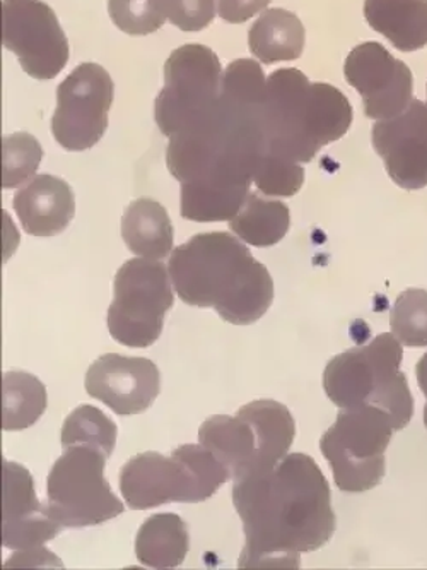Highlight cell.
I'll list each match as a JSON object with an SVG mask.
<instances>
[{
  "instance_id": "obj_1",
  "label": "cell",
  "mask_w": 427,
  "mask_h": 570,
  "mask_svg": "<svg viewBox=\"0 0 427 570\" xmlns=\"http://www.w3.org/2000/svg\"><path fill=\"white\" fill-rule=\"evenodd\" d=\"M232 504L244 521L240 569H299L301 553L317 552L336 533L330 485L302 452L236 480Z\"/></svg>"
},
{
  "instance_id": "obj_2",
  "label": "cell",
  "mask_w": 427,
  "mask_h": 570,
  "mask_svg": "<svg viewBox=\"0 0 427 570\" xmlns=\"http://www.w3.org/2000/svg\"><path fill=\"white\" fill-rule=\"evenodd\" d=\"M171 283L190 307L214 308L235 326H250L274 302L269 269L241 238L226 232L199 234L171 254Z\"/></svg>"
},
{
  "instance_id": "obj_3",
  "label": "cell",
  "mask_w": 427,
  "mask_h": 570,
  "mask_svg": "<svg viewBox=\"0 0 427 570\" xmlns=\"http://www.w3.org/2000/svg\"><path fill=\"white\" fill-rule=\"evenodd\" d=\"M352 124V105L336 86L311 82L298 69L267 79L264 132L272 155L310 164L321 148L339 141Z\"/></svg>"
},
{
  "instance_id": "obj_4",
  "label": "cell",
  "mask_w": 427,
  "mask_h": 570,
  "mask_svg": "<svg viewBox=\"0 0 427 570\" xmlns=\"http://www.w3.org/2000/svg\"><path fill=\"white\" fill-rule=\"evenodd\" d=\"M404 350L394 333L378 334L368 345L356 346L327 363L324 390L340 410L375 406L390 415L395 430L414 416V397L401 372Z\"/></svg>"
},
{
  "instance_id": "obj_5",
  "label": "cell",
  "mask_w": 427,
  "mask_h": 570,
  "mask_svg": "<svg viewBox=\"0 0 427 570\" xmlns=\"http://www.w3.org/2000/svg\"><path fill=\"white\" fill-rule=\"evenodd\" d=\"M118 480L127 505L132 511H146L170 502H206L231 480V473L202 444H185L170 458L159 452L133 455Z\"/></svg>"
},
{
  "instance_id": "obj_6",
  "label": "cell",
  "mask_w": 427,
  "mask_h": 570,
  "mask_svg": "<svg viewBox=\"0 0 427 570\" xmlns=\"http://www.w3.org/2000/svg\"><path fill=\"white\" fill-rule=\"evenodd\" d=\"M395 430L390 415L375 406L350 407L321 435L320 449L337 489L365 493L384 482L387 452Z\"/></svg>"
},
{
  "instance_id": "obj_7",
  "label": "cell",
  "mask_w": 427,
  "mask_h": 570,
  "mask_svg": "<svg viewBox=\"0 0 427 570\" xmlns=\"http://www.w3.org/2000/svg\"><path fill=\"white\" fill-rule=\"evenodd\" d=\"M107 454L91 445H72L47 478L52 518L63 528L98 527L123 514L126 505L105 478Z\"/></svg>"
},
{
  "instance_id": "obj_8",
  "label": "cell",
  "mask_w": 427,
  "mask_h": 570,
  "mask_svg": "<svg viewBox=\"0 0 427 570\" xmlns=\"http://www.w3.org/2000/svg\"><path fill=\"white\" fill-rule=\"evenodd\" d=\"M108 331L120 345L149 348L161 336L165 317L175 304L170 269L159 261H127L113 282Z\"/></svg>"
},
{
  "instance_id": "obj_9",
  "label": "cell",
  "mask_w": 427,
  "mask_h": 570,
  "mask_svg": "<svg viewBox=\"0 0 427 570\" xmlns=\"http://www.w3.org/2000/svg\"><path fill=\"white\" fill-rule=\"evenodd\" d=\"M222 67L206 45H183L165 63V88L155 101V116L168 138L199 126L212 116L221 97Z\"/></svg>"
},
{
  "instance_id": "obj_10",
  "label": "cell",
  "mask_w": 427,
  "mask_h": 570,
  "mask_svg": "<svg viewBox=\"0 0 427 570\" xmlns=\"http://www.w3.org/2000/svg\"><path fill=\"white\" fill-rule=\"evenodd\" d=\"M115 85L100 63H79L57 88L52 117L56 141L67 151H86L97 146L108 129Z\"/></svg>"
},
{
  "instance_id": "obj_11",
  "label": "cell",
  "mask_w": 427,
  "mask_h": 570,
  "mask_svg": "<svg viewBox=\"0 0 427 570\" xmlns=\"http://www.w3.org/2000/svg\"><path fill=\"white\" fill-rule=\"evenodd\" d=\"M2 43L38 81L57 78L69 62L66 33L41 0H2Z\"/></svg>"
},
{
  "instance_id": "obj_12",
  "label": "cell",
  "mask_w": 427,
  "mask_h": 570,
  "mask_svg": "<svg viewBox=\"0 0 427 570\" xmlns=\"http://www.w3.org/2000/svg\"><path fill=\"white\" fill-rule=\"evenodd\" d=\"M344 75L361 95L365 116L376 122L400 116L413 104V71L381 43L366 41L354 47L344 63Z\"/></svg>"
},
{
  "instance_id": "obj_13",
  "label": "cell",
  "mask_w": 427,
  "mask_h": 570,
  "mask_svg": "<svg viewBox=\"0 0 427 570\" xmlns=\"http://www.w3.org/2000/svg\"><path fill=\"white\" fill-rule=\"evenodd\" d=\"M89 396L107 404L117 415L148 412L161 393V372L151 360L107 353L86 372Z\"/></svg>"
},
{
  "instance_id": "obj_14",
  "label": "cell",
  "mask_w": 427,
  "mask_h": 570,
  "mask_svg": "<svg viewBox=\"0 0 427 570\" xmlns=\"http://www.w3.org/2000/svg\"><path fill=\"white\" fill-rule=\"evenodd\" d=\"M371 141L398 187H427V104L413 100L400 116L378 120L373 126Z\"/></svg>"
},
{
  "instance_id": "obj_15",
  "label": "cell",
  "mask_w": 427,
  "mask_h": 570,
  "mask_svg": "<svg viewBox=\"0 0 427 570\" xmlns=\"http://www.w3.org/2000/svg\"><path fill=\"white\" fill-rule=\"evenodd\" d=\"M62 530V524L50 514L49 504H41L37 499L30 471L22 464L4 461L2 544L6 549H37Z\"/></svg>"
},
{
  "instance_id": "obj_16",
  "label": "cell",
  "mask_w": 427,
  "mask_h": 570,
  "mask_svg": "<svg viewBox=\"0 0 427 570\" xmlns=\"http://www.w3.org/2000/svg\"><path fill=\"white\" fill-rule=\"evenodd\" d=\"M14 212L22 230L33 237H56L76 216L72 187L56 175H37L14 194Z\"/></svg>"
},
{
  "instance_id": "obj_17",
  "label": "cell",
  "mask_w": 427,
  "mask_h": 570,
  "mask_svg": "<svg viewBox=\"0 0 427 570\" xmlns=\"http://www.w3.org/2000/svg\"><path fill=\"white\" fill-rule=\"evenodd\" d=\"M199 441L228 468L232 482L254 473L260 463L257 432L244 413L210 416L200 425Z\"/></svg>"
},
{
  "instance_id": "obj_18",
  "label": "cell",
  "mask_w": 427,
  "mask_h": 570,
  "mask_svg": "<svg viewBox=\"0 0 427 570\" xmlns=\"http://www.w3.org/2000/svg\"><path fill=\"white\" fill-rule=\"evenodd\" d=\"M365 18L400 52L427 45V0H365Z\"/></svg>"
},
{
  "instance_id": "obj_19",
  "label": "cell",
  "mask_w": 427,
  "mask_h": 570,
  "mask_svg": "<svg viewBox=\"0 0 427 570\" xmlns=\"http://www.w3.org/2000/svg\"><path fill=\"white\" fill-rule=\"evenodd\" d=\"M122 238L137 257L162 261L170 256L175 230L165 206L151 197L132 200L123 213Z\"/></svg>"
},
{
  "instance_id": "obj_20",
  "label": "cell",
  "mask_w": 427,
  "mask_h": 570,
  "mask_svg": "<svg viewBox=\"0 0 427 570\" xmlns=\"http://www.w3.org/2000/svg\"><path fill=\"white\" fill-rule=\"evenodd\" d=\"M306 43V31L301 19L286 9H267L251 24L248 33L250 52L260 62H288L302 56Z\"/></svg>"
},
{
  "instance_id": "obj_21",
  "label": "cell",
  "mask_w": 427,
  "mask_h": 570,
  "mask_svg": "<svg viewBox=\"0 0 427 570\" xmlns=\"http://www.w3.org/2000/svg\"><path fill=\"white\" fill-rule=\"evenodd\" d=\"M190 534L187 522L173 512L146 519L136 538V556L151 569H175L187 559Z\"/></svg>"
},
{
  "instance_id": "obj_22",
  "label": "cell",
  "mask_w": 427,
  "mask_h": 570,
  "mask_svg": "<svg viewBox=\"0 0 427 570\" xmlns=\"http://www.w3.org/2000/svg\"><path fill=\"white\" fill-rule=\"evenodd\" d=\"M291 228V212L282 200L250 193L244 208L229 222V230L251 247H272Z\"/></svg>"
},
{
  "instance_id": "obj_23",
  "label": "cell",
  "mask_w": 427,
  "mask_h": 570,
  "mask_svg": "<svg viewBox=\"0 0 427 570\" xmlns=\"http://www.w3.org/2000/svg\"><path fill=\"white\" fill-rule=\"evenodd\" d=\"M2 391V429L6 432L30 429L47 412V390L40 379L28 372H6Z\"/></svg>"
},
{
  "instance_id": "obj_24",
  "label": "cell",
  "mask_w": 427,
  "mask_h": 570,
  "mask_svg": "<svg viewBox=\"0 0 427 570\" xmlns=\"http://www.w3.org/2000/svg\"><path fill=\"white\" fill-rule=\"evenodd\" d=\"M118 429L113 420L91 404H81L67 416L62 426V448L91 445L110 458L117 445Z\"/></svg>"
},
{
  "instance_id": "obj_25",
  "label": "cell",
  "mask_w": 427,
  "mask_h": 570,
  "mask_svg": "<svg viewBox=\"0 0 427 570\" xmlns=\"http://www.w3.org/2000/svg\"><path fill=\"white\" fill-rule=\"evenodd\" d=\"M390 327L401 345L427 346V289L410 288L400 293L390 312Z\"/></svg>"
},
{
  "instance_id": "obj_26",
  "label": "cell",
  "mask_w": 427,
  "mask_h": 570,
  "mask_svg": "<svg viewBox=\"0 0 427 570\" xmlns=\"http://www.w3.org/2000/svg\"><path fill=\"white\" fill-rule=\"evenodd\" d=\"M221 97L240 107H264L267 79L257 60L238 59L222 72Z\"/></svg>"
},
{
  "instance_id": "obj_27",
  "label": "cell",
  "mask_w": 427,
  "mask_h": 570,
  "mask_svg": "<svg viewBox=\"0 0 427 570\" xmlns=\"http://www.w3.org/2000/svg\"><path fill=\"white\" fill-rule=\"evenodd\" d=\"M43 159V149L34 136L14 132L2 139V187L16 189L34 177Z\"/></svg>"
},
{
  "instance_id": "obj_28",
  "label": "cell",
  "mask_w": 427,
  "mask_h": 570,
  "mask_svg": "<svg viewBox=\"0 0 427 570\" xmlns=\"http://www.w3.org/2000/svg\"><path fill=\"white\" fill-rule=\"evenodd\" d=\"M108 12L115 27L132 37L156 33L168 19L165 0H108Z\"/></svg>"
},
{
  "instance_id": "obj_29",
  "label": "cell",
  "mask_w": 427,
  "mask_h": 570,
  "mask_svg": "<svg viewBox=\"0 0 427 570\" xmlns=\"http://www.w3.org/2000/svg\"><path fill=\"white\" fill-rule=\"evenodd\" d=\"M254 184L264 196L292 197L305 184V168L291 159L267 153L255 168Z\"/></svg>"
},
{
  "instance_id": "obj_30",
  "label": "cell",
  "mask_w": 427,
  "mask_h": 570,
  "mask_svg": "<svg viewBox=\"0 0 427 570\" xmlns=\"http://www.w3.org/2000/svg\"><path fill=\"white\" fill-rule=\"evenodd\" d=\"M216 0H165L166 16L181 31H202L216 18Z\"/></svg>"
},
{
  "instance_id": "obj_31",
  "label": "cell",
  "mask_w": 427,
  "mask_h": 570,
  "mask_svg": "<svg viewBox=\"0 0 427 570\" xmlns=\"http://www.w3.org/2000/svg\"><path fill=\"white\" fill-rule=\"evenodd\" d=\"M272 0H218L221 19L231 24H241L267 9Z\"/></svg>"
},
{
  "instance_id": "obj_32",
  "label": "cell",
  "mask_w": 427,
  "mask_h": 570,
  "mask_svg": "<svg viewBox=\"0 0 427 570\" xmlns=\"http://www.w3.org/2000/svg\"><path fill=\"white\" fill-rule=\"evenodd\" d=\"M62 567V560L57 559L53 553H50L49 550L41 549V547H37V549H28V550H19L18 556H12L11 559L6 562V567Z\"/></svg>"
},
{
  "instance_id": "obj_33",
  "label": "cell",
  "mask_w": 427,
  "mask_h": 570,
  "mask_svg": "<svg viewBox=\"0 0 427 570\" xmlns=\"http://www.w3.org/2000/svg\"><path fill=\"white\" fill-rule=\"evenodd\" d=\"M416 377L417 384H419V390L423 391L424 396H426V406H424V425H426L427 429V353L419 360V362H417Z\"/></svg>"
},
{
  "instance_id": "obj_34",
  "label": "cell",
  "mask_w": 427,
  "mask_h": 570,
  "mask_svg": "<svg viewBox=\"0 0 427 570\" xmlns=\"http://www.w3.org/2000/svg\"><path fill=\"white\" fill-rule=\"evenodd\" d=\"M427 89V88H426Z\"/></svg>"
}]
</instances>
